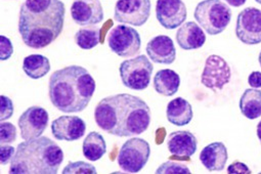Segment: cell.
<instances>
[{
	"mask_svg": "<svg viewBox=\"0 0 261 174\" xmlns=\"http://www.w3.org/2000/svg\"><path fill=\"white\" fill-rule=\"evenodd\" d=\"M97 126L109 134L128 137L144 133L151 123V110L139 96L120 93L102 98L94 109Z\"/></svg>",
	"mask_w": 261,
	"mask_h": 174,
	"instance_id": "obj_1",
	"label": "cell"
},
{
	"mask_svg": "<svg viewBox=\"0 0 261 174\" xmlns=\"http://www.w3.org/2000/svg\"><path fill=\"white\" fill-rule=\"evenodd\" d=\"M66 9L61 0H25L20 10L19 32L34 49L51 44L62 33Z\"/></svg>",
	"mask_w": 261,
	"mask_h": 174,
	"instance_id": "obj_2",
	"label": "cell"
},
{
	"mask_svg": "<svg viewBox=\"0 0 261 174\" xmlns=\"http://www.w3.org/2000/svg\"><path fill=\"white\" fill-rule=\"evenodd\" d=\"M95 81L81 66H68L53 73L48 94L51 104L63 113H79L89 105Z\"/></svg>",
	"mask_w": 261,
	"mask_h": 174,
	"instance_id": "obj_3",
	"label": "cell"
},
{
	"mask_svg": "<svg viewBox=\"0 0 261 174\" xmlns=\"http://www.w3.org/2000/svg\"><path fill=\"white\" fill-rule=\"evenodd\" d=\"M64 153L56 141L46 136L21 142L11 162L12 174H56Z\"/></svg>",
	"mask_w": 261,
	"mask_h": 174,
	"instance_id": "obj_4",
	"label": "cell"
},
{
	"mask_svg": "<svg viewBox=\"0 0 261 174\" xmlns=\"http://www.w3.org/2000/svg\"><path fill=\"white\" fill-rule=\"evenodd\" d=\"M231 10L220 0H203L195 10L194 18L210 35L222 33L231 21Z\"/></svg>",
	"mask_w": 261,
	"mask_h": 174,
	"instance_id": "obj_5",
	"label": "cell"
},
{
	"mask_svg": "<svg viewBox=\"0 0 261 174\" xmlns=\"http://www.w3.org/2000/svg\"><path fill=\"white\" fill-rule=\"evenodd\" d=\"M154 67L145 55L121 63L119 72L124 86L133 90H145L150 82Z\"/></svg>",
	"mask_w": 261,
	"mask_h": 174,
	"instance_id": "obj_6",
	"label": "cell"
},
{
	"mask_svg": "<svg viewBox=\"0 0 261 174\" xmlns=\"http://www.w3.org/2000/svg\"><path fill=\"white\" fill-rule=\"evenodd\" d=\"M150 155L151 146L146 139L130 138L120 148L118 165L127 173H138L147 165Z\"/></svg>",
	"mask_w": 261,
	"mask_h": 174,
	"instance_id": "obj_7",
	"label": "cell"
},
{
	"mask_svg": "<svg viewBox=\"0 0 261 174\" xmlns=\"http://www.w3.org/2000/svg\"><path fill=\"white\" fill-rule=\"evenodd\" d=\"M110 49L122 58H133L137 56L142 46L140 33L129 26L118 25L108 35Z\"/></svg>",
	"mask_w": 261,
	"mask_h": 174,
	"instance_id": "obj_8",
	"label": "cell"
},
{
	"mask_svg": "<svg viewBox=\"0 0 261 174\" xmlns=\"http://www.w3.org/2000/svg\"><path fill=\"white\" fill-rule=\"evenodd\" d=\"M151 16V0H118L114 20L121 24L141 27Z\"/></svg>",
	"mask_w": 261,
	"mask_h": 174,
	"instance_id": "obj_9",
	"label": "cell"
},
{
	"mask_svg": "<svg viewBox=\"0 0 261 174\" xmlns=\"http://www.w3.org/2000/svg\"><path fill=\"white\" fill-rule=\"evenodd\" d=\"M236 35L247 45L261 43V11L256 8L243 10L237 19Z\"/></svg>",
	"mask_w": 261,
	"mask_h": 174,
	"instance_id": "obj_10",
	"label": "cell"
},
{
	"mask_svg": "<svg viewBox=\"0 0 261 174\" xmlns=\"http://www.w3.org/2000/svg\"><path fill=\"white\" fill-rule=\"evenodd\" d=\"M230 68L223 58L216 55L207 58L201 76V82L204 86L216 92L230 81Z\"/></svg>",
	"mask_w": 261,
	"mask_h": 174,
	"instance_id": "obj_11",
	"label": "cell"
},
{
	"mask_svg": "<svg viewBox=\"0 0 261 174\" xmlns=\"http://www.w3.org/2000/svg\"><path fill=\"white\" fill-rule=\"evenodd\" d=\"M49 116L45 109L33 106L27 109L19 118L21 136L25 140L40 137L48 125Z\"/></svg>",
	"mask_w": 261,
	"mask_h": 174,
	"instance_id": "obj_12",
	"label": "cell"
},
{
	"mask_svg": "<svg viewBox=\"0 0 261 174\" xmlns=\"http://www.w3.org/2000/svg\"><path fill=\"white\" fill-rule=\"evenodd\" d=\"M188 11L182 0H157L156 17L167 30L178 28L187 20Z\"/></svg>",
	"mask_w": 261,
	"mask_h": 174,
	"instance_id": "obj_13",
	"label": "cell"
},
{
	"mask_svg": "<svg viewBox=\"0 0 261 174\" xmlns=\"http://www.w3.org/2000/svg\"><path fill=\"white\" fill-rule=\"evenodd\" d=\"M74 22L81 26H93L103 20V10L99 0H74L71 6Z\"/></svg>",
	"mask_w": 261,
	"mask_h": 174,
	"instance_id": "obj_14",
	"label": "cell"
},
{
	"mask_svg": "<svg viewBox=\"0 0 261 174\" xmlns=\"http://www.w3.org/2000/svg\"><path fill=\"white\" fill-rule=\"evenodd\" d=\"M85 131L86 124L78 116H61L51 123L53 135L58 140H78L85 134Z\"/></svg>",
	"mask_w": 261,
	"mask_h": 174,
	"instance_id": "obj_15",
	"label": "cell"
},
{
	"mask_svg": "<svg viewBox=\"0 0 261 174\" xmlns=\"http://www.w3.org/2000/svg\"><path fill=\"white\" fill-rule=\"evenodd\" d=\"M148 57L157 64L171 65L176 59V49L172 39L166 35L152 38L147 44Z\"/></svg>",
	"mask_w": 261,
	"mask_h": 174,
	"instance_id": "obj_16",
	"label": "cell"
},
{
	"mask_svg": "<svg viewBox=\"0 0 261 174\" xmlns=\"http://www.w3.org/2000/svg\"><path fill=\"white\" fill-rule=\"evenodd\" d=\"M167 147L171 155L179 159H190L197 151L198 140L191 131H174L167 138Z\"/></svg>",
	"mask_w": 261,
	"mask_h": 174,
	"instance_id": "obj_17",
	"label": "cell"
},
{
	"mask_svg": "<svg viewBox=\"0 0 261 174\" xmlns=\"http://www.w3.org/2000/svg\"><path fill=\"white\" fill-rule=\"evenodd\" d=\"M175 38L179 47L185 51L201 48L206 42V35L202 27L192 21L179 27Z\"/></svg>",
	"mask_w": 261,
	"mask_h": 174,
	"instance_id": "obj_18",
	"label": "cell"
},
{
	"mask_svg": "<svg viewBox=\"0 0 261 174\" xmlns=\"http://www.w3.org/2000/svg\"><path fill=\"white\" fill-rule=\"evenodd\" d=\"M228 159L224 143L217 141L206 145L200 153V161L209 171H222Z\"/></svg>",
	"mask_w": 261,
	"mask_h": 174,
	"instance_id": "obj_19",
	"label": "cell"
},
{
	"mask_svg": "<svg viewBox=\"0 0 261 174\" xmlns=\"http://www.w3.org/2000/svg\"><path fill=\"white\" fill-rule=\"evenodd\" d=\"M168 121L175 126H185L193 119L192 105L182 97H177L168 103L166 109Z\"/></svg>",
	"mask_w": 261,
	"mask_h": 174,
	"instance_id": "obj_20",
	"label": "cell"
},
{
	"mask_svg": "<svg viewBox=\"0 0 261 174\" xmlns=\"http://www.w3.org/2000/svg\"><path fill=\"white\" fill-rule=\"evenodd\" d=\"M180 86L179 75L171 69H163L156 73L154 77L155 90L164 96L174 95Z\"/></svg>",
	"mask_w": 261,
	"mask_h": 174,
	"instance_id": "obj_21",
	"label": "cell"
},
{
	"mask_svg": "<svg viewBox=\"0 0 261 174\" xmlns=\"http://www.w3.org/2000/svg\"><path fill=\"white\" fill-rule=\"evenodd\" d=\"M240 110L250 120L259 118L261 116V90L246 89L240 98Z\"/></svg>",
	"mask_w": 261,
	"mask_h": 174,
	"instance_id": "obj_22",
	"label": "cell"
},
{
	"mask_svg": "<svg viewBox=\"0 0 261 174\" xmlns=\"http://www.w3.org/2000/svg\"><path fill=\"white\" fill-rule=\"evenodd\" d=\"M23 70L28 77L40 79L49 73L50 62L42 55H30L23 61Z\"/></svg>",
	"mask_w": 261,
	"mask_h": 174,
	"instance_id": "obj_23",
	"label": "cell"
},
{
	"mask_svg": "<svg viewBox=\"0 0 261 174\" xmlns=\"http://www.w3.org/2000/svg\"><path fill=\"white\" fill-rule=\"evenodd\" d=\"M83 155L89 161H97L107 152V143L103 136L95 131L90 132L83 141Z\"/></svg>",
	"mask_w": 261,
	"mask_h": 174,
	"instance_id": "obj_24",
	"label": "cell"
},
{
	"mask_svg": "<svg viewBox=\"0 0 261 174\" xmlns=\"http://www.w3.org/2000/svg\"><path fill=\"white\" fill-rule=\"evenodd\" d=\"M76 44L84 51H89L100 43V29L93 26L79 29L75 34Z\"/></svg>",
	"mask_w": 261,
	"mask_h": 174,
	"instance_id": "obj_25",
	"label": "cell"
},
{
	"mask_svg": "<svg viewBox=\"0 0 261 174\" xmlns=\"http://www.w3.org/2000/svg\"><path fill=\"white\" fill-rule=\"evenodd\" d=\"M157 174H191L190 168L180 162L167 161L156 170Z\"/></svg>",
	"mask_w": 261,
	"mask_h": 174,
	"instance_id": "obj_26",
	"label": "cell"
},
{
	"mask_svg": "<svg viewBox=\"0 0 261 174\" xmlns=\"http://www.w3.org/2000/svg\"><path fill=\"white\" fill-rule=\"evenodd\" d=\"M96 169L91 164L83 161L69 162L64 168L63 174H95Z\"/></svg>",
	"mask_w": 261,
	"mask_h": 174,
	"instance_id": "obj_27",
	"label": "cell"
},
{
	"mask_svg": "<svg viewBox=\"0 0 261 174\" xmlns=\"http://www.w3.org/2000/svg\"><path fill=\"white\" fill-rule=\"evenodd\" d=\"M17 139L16 126L10 122L3 121L0 124V143L9 144Z\"/></svg>",
	"mask_w": 261,
	"mask_h": 174,
	"instance_id": "obj_28",
	"label": "cell"
},
{
	"mask_svg": "<svg viewBox=\"0 0 261 174\" xmlns=\"http://www.w3.org/2000/svg\"><path fill=\"white\" fill-rule=\"evenodd\" d=\"M0 103H2V110H0V120L6 121L12 118L14 114V103L13 101L6 95H2V98H0Z\"/></svg>",
	"mask_w": 261,
	"mask_h": 174,
	"instance_id": "obj_29",
	"label": "cell"
},
{
	"mask_svg": "<svg viewBox=\"0 0 261 174\" xmlns=\"http://www.w3.org/2000/svg\"><path fill=\"white\" fill-rule=\"evenodd\" d=\"M0 59L2 61L9 60L13 53H14V46L10 38H8L5 35H2V41H0Z\"/></svg>",
	"mask_w": 261,
	"mask_h": 174,
	"instance_id": "obj_30",
	"label": "cell"
},
{
	"mask_svg": "<svg viewBox=\"0 0 261 174\" xmlns=\"http://www.w3.org/2000/svg\"><path fill=\"white\" fill-rule=\"evenodd\" d=\"M15 154L16 150L14 146L2 144V146H0V161H2V165H7L12 162Z\"/></svg>",
	"mask_w": 261,
	"mask_h": 174,
	"instance_id": "obj_31",
	"label": "cell"
},
{
	"mask_svg": "<svg viewBox=\"0 0 261 174\" xmlns=\"http://www.w3.org/2000/svg\"><path fill=\"white\" fill-rule=\"evenodd\" d=\"M227 172L230 174H233V173L251 174L252 173L251 170L249 169V167L240 161H234L233 163H231L227 168Z\"/></svg>",
	"mask_w": 261,
	"mask_h": 174,
	"instance_id": "obj_32",
	"label": "cell"
},
{
	"mask_svg": "<svg viewBox=\"0 0 261 174\" xmlns=\"http://www.w3.org/2000/svg\"><path fill=\"white\" fill-rule=\"evenodd\" d=\"M248 83L252 88L261 87V72L254 71L248 77Z\"/></svg>",
	"mask_w": 261,
	"mask_h": 174,
	"instance_id": "obj_33",
	"label": "cell"
},
{
	"mask_svg": "<svg viewBox=\"0 0 261 174\" xmlns=\"http://www.w3.org/2000/svg\"><path fill=\"white\" fill-rule=\"evenodd\" d=\"M224 2L230 6V7H233V8H239V7H242L246 4L247 0H224Z\"/></svg>",
	"mask_w": 261,
	"mask_h": 174,
	"instance_id": "obj_34",
	"label": "cell"
},
{
	"mask_svg": "<svg viewBox=\"0 0 261 174\" xmlns=\"http://www.w3.org/2000/svg\"><path fill=\"white\" fill-rule=\"evenodd\" d=\"M257 136H258V138H259V140H260V143H261V121L258 123V125H257Z\"/></svg>",
	"mask_w": 261,
	"mask_h": 174,
	"instance_id": "obj_35",
	"label": "cell"
},
{
	"mask_svg": "<svg viewBox=\"0 0 261 174\" xmlns=\"http://www.w3.org/2000/svg\"><path fill=\"white\" fill-rule=\"evenodd\" d=\"M258 61H259V64H260V67H261V52L259 54V57H258Z\"/></svg>",
	"mask_w": 261,
	"mask_h": 174,
	"instance_id": "obj_36",
	"label": "cell"
},
{
	"mask_svg": "<svg viewBox=\"0 0 261 174\" xmlns=\"http://www.w3.org/2000/svg\"><path fill=\"white\" fill-rule=\"evenodd\" d=\"M255 2H256L257 4H259V5H261V0H255Z\"/></svg>",
	"mask_w": 261,
	"mask_h": 174,
	"instance_id": "obj_37",
	"label": "cell"
}]
</instances>
